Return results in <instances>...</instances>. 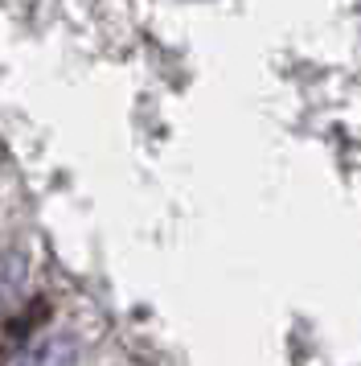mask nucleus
I'll use <instances>...</instances> for the list:
<instances>
[{
	"label": "nucleus",
	"instance_id": "nucleus-1",
	"mask_svg": "<svg viewBox=\"0 0 361 366\" xmlns=\"http://www.w3.org/2000/svg\"><path fill=\"white\" fill-rule=\"evenodd\" d=\"M13 366H78V342H74L70 333L33 337L29 346L16 354Z\"/></svg>",
	"mask_w": 361,
	"mask_h": 366
},
{
	"label": "nucleus",
	"instance_id": "nucleus-2",
	"mask_svg": "<svg viewBox=\"0 0 361 366\" xmlns=\"http://www.w3.org/2000/svg\"><path fill=\"white\" fill-rule=\"evenodd\" d=\"M25 284H29V259L25 251H0V317L13 313V305L25 297Z\"/></svg>",
	"mask_w": 361,
	"mask_h": 366
}]
</instances>
